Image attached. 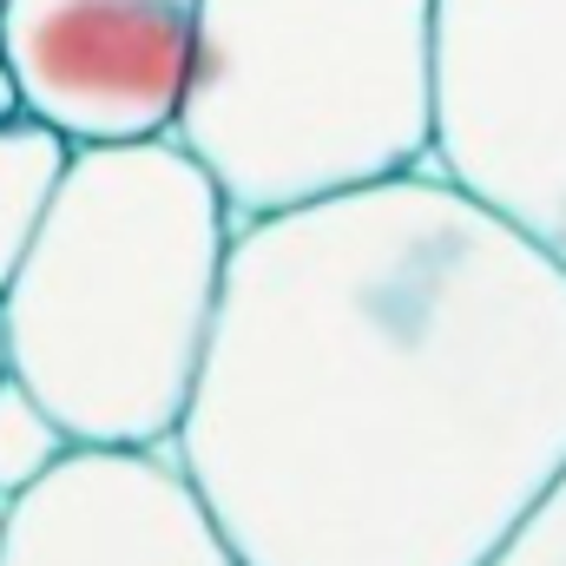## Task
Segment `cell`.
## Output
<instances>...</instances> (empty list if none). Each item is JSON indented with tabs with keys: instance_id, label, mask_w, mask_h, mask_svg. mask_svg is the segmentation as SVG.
Instances as JSON below:
<instances>
[{
	"instance_id": "6da1fadb",
	"label": "cell",
	"mask_w": 566,
	"mask_h": 566,
	"mask_svg": "<svg viewBox=\"0 0 566 566\" xmlns=\"http://www.w3.org/2000/svg\"><path fill=\"white\" fill-rule=\"evenodd\" d=\"M171 454L244 566H481L566 468V271L428 165L244 218Z\"/></svg>"
},
{
	"instance_id": "7a4b0ae2",
	"label": "cell",
	"mask_w": 566,
	"mask_h": 566,
	"mask_svg": "<svg viewBox=\"0 0 566 566\" xmlns=\"http://www.w3.org/2000/svg\"><path fill=\"white\" fill-rule=\"evenodd\" d=\"M231 211L171 145H73L53 205L0 283V356L73 441H171Z\"/></svg>"
},
{
	"instance_id": "3957f363",
	"label": "cell",
	"mask_w": 566,
	"mask_h": 566,
	"mask_svg": "<svg viewBox=\"0 0 566 566\" xmlns=\"http://www.w3.org/2000/svg\"><path fill=\"white\" fill-rule=\"evenodd\" d=\"M434 0H198L171 145L231 224L428 165Z\"/></svg>"
},
{
	"instance_id": "277c9868",
	"label": "cell",
	"mask_w": 566,
	"mask_h": 566,
	"mask_svg": "<svg viewBox=\"0 0 566 566\" xmlns=\"http://www.w3.org/2000/svg\"><path fill=\"white\" fill-rule=\"evenodd\" d=\"M428 171L566 271V0H434Z\"/></svg>"
},
{
	"instance_id": "5b68a950",
	"label": "cell",
	"mask_w": 566,
	"mask_h": 566,
	"mask_svg": "<svg viewBox=\"0 0 566 566\" xmlns=\"http://www.w3.org/2000/svg\"><path fill=\"white\" fill-rule=\"evenodd\" d=\"M198 0H0V60L20 113L66 145L171 133Z\"/></svg>"
},
{
	"instance_id": "8992f818",
	"label": "cell",
	"mask_w": 566,
	"mask_h": 566,
	"mask_svg": "<svg viewBox=\"0 0 566 566\" xmlns=\"http://www.w3.org/2000/svg\"><path fill=\"white\" fill-rule=\"evenodd\" d=\"M0 566H244L171 441H73L0 501Z\"/></svg>"
},
{
	"instance_id": "52a82bcc",
	"label": "cell",
	"mask_w": 566,
	"mask_h": 566,
	"mask_svg": "<svg viewBox=\"0 0 566 566\" xmlns=\"http://www.w3.org/2000/svg\"><path fill=\"white\" fill-rule=\"evenodd\" d=\"M66 151L73 145L27 113L0 126V283L13 277L20 251L33 244V231L53 205V185L66 171Z\"/></svg>"
},
{
	"instance_id": "ba28073f",
	"label": "cell",
	"mask_w": 566,
	"mask_h": 566,
	"mask_svg": "<svg viewBox=\"0 0 566 566\" xmlns=\"http://www.w3.org/2000/svg\"><path fill=\"white\" fill-rule=\"evenodd\" d=\"M66 448H73V434L53 422V409L20 376H0V501L33 488Z\"/></svg>"
},
{
	"instance_id": "9c48e42d",
	"label": "cell",
	"mask_w": 566,
	"mask_h": 566,
	"mask_svg": "<svg viewBox=\"0 0 566 566\" xmlns=\"http://www.w3.org/2000/svg\"><path fill=\"white\" fill-rule=\"evenodd\" d=\"M481 566H566V468L554 474V488L507 527V541Z\"/></svg>"
},
{
	"instance_id": "30bf717a",
	"label": "cell",
	"mask_w": 566,
	"mask_h": 566,
	"mask_svg": "<svg viewBox=\"0 0 566 566\" xmlns=\"http://www.w3.org/2000/svg\"><path fill=\"white\" fill-rule=\"evenodd\" d=\"M7 119H20V86H13V73H7V60H0V126Z\"/></svg>"
},
{
	"instance_id": "8fae6325",
	"label": "cell",
	"mask_w": 566,
	"mask_h": 566,
	"mask_svg": "<svg viewBox=\"0 0 566 566\" xmlns=\"http://www.w3.org/2000/svg\"><path fill=\"white\" fill-rule=\"evenodd\" d=\"M0 376H7V356H0Z\"/></svg>"
}]
</instances>
